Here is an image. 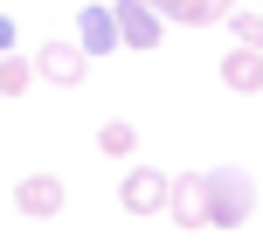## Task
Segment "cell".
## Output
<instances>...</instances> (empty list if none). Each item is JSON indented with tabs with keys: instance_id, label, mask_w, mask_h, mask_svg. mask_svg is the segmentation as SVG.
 Returning a JSON list of instances; mask_svg holds the SVG:
<instances>
[{
	"instance_id": "cell-13",
	"label": "cell",
	"mask_w": 263,
	"mask_h": 249,
	"mask_svg": "<svg viewBox=\"0 0 263 249\" xmlns=\"http://www.w3.org/2000/svg\"><path fill=\"white\" fill-rule=\"evenodd\" d=\"M0 55H14V21L0 14Z\"/></svg>"
},
{
	"instance_id": "cell-1",
	"label": "cell",
	"mask_w": 263,
	"mask_h": 249,
	"mask_svg": "<svg viewBox=\"0 0 263 249\" xmlns=\"http://www.w3.org/2000/svg\"><path fill=\"white\" fill-rule=\"evenodd\" d=\"M118 208L139 215V222L166 215V208H173V173H159V166H125V180H118Z\"/></svg>"
},
{
	"instance_id": "cell-6",
	"label": "cell",
	"mask_w": 263,
	"mask_h": 249,
	"mask_svg": "<svg viewBox=\"0 0 263 249\" xmlns=\"http://www.w3.org/2000/svg\"><path fill=\"white\" fill-rule=\"evenodd\" d=\"M14 208H21L28 222H55V215H63V180H55V173H28V180H14Z\"/></svg>"
},
{
	"instance_id": "cell-5",
	"label": "cell",
	"mask_w": 263,
	"mask_h": 249,
	"mask_svg": "<svg viewBox=\"0 0 263 249\" xmlns=\"http://www.w3.org/2000/svg\"><path fill=\"white\" fill-rule=\"evenodd\" d=\"M77 42L90 55H111V49H125V28H118V0H90V7L77 14Z\"/></svg>"
},
{
	"instance_id": "cell-2",
	"label": "cell",
	"mask_w": 263,
	"mask_h": 249,
	"mask_svg": "<svg viewBox=\"0 0 263 249\" xmlns=\"http://www.w3.org/2000/svg\"><path fill=\"white\" fill-rule=\"evenodd\" d=\"M208 187H215V228H242L256 208V180L242 166H208Z\"/></svg>"
},
{
	"instance_id": "cell-7",
	"label": "cell",
	"mask_w": 263,
	"mask_h": 249,
	"mask_svg": "<svg viewBox=\"0 0 263 249\" xmlns=\"http://www.w3.org/2000/svg\"><path fill=\"white\" fill-rule=\"evenodd\" d=\"M118 28H125V49H159V35H166V14L153 7V0H118Z\"/></svg>"
},
{
	"instance_id": "cell-11",
	"label": "cell",
	"mask_w": 263,
	"mask_h": 249,
	"mask_svg": "<svg viewBox=\"0 0 263 249\" xmlns=\"http://www.w3.org/2000/svg\"><path fill=\"white\" fill-rule=\"evenodd\" d=\"M35 76H42V69H35V55H0V97H21Z\"/></svg>"
},
{
	"instance_id": "cell-12",
	"label": "cell",
	"mask_w": 263,
	"mask_h": 249,
	"mask_svg": "<svg viewBox=\"0 0 263 249\" xmlns=\"http://www.w3.org/2000/svg\"><path fill=\"white\" fill-rule=\"evenodd\" d=\"M229 35H236V49H263V7H236Z\"/></svg>"
},
{
	"instance_id": "cell-10",
	"label": "cell",
	"mask_w": 263,
	"mask_h": 249,
	"mask_svg": "<svg viewBox=\"0 0 263 249\" xmlns=\"http://www.w3.org/2000/svg\"><path fill=\"white\" fill-rule=\"evenodd\" d=\"M97 152H104V159H132V152H139V125H132V118H104V125H97Z\"/></svg>"
},
{
	"instance_id": "cell-8",
	"label": "cell",
	"mask_w": 263,
	"mask_h": 249,
	"mask_svg": "<svg viewBox=\"0 0 263 249\" xmlns=\"http://www.w3.org/2000/svg\"><path fill=\"white\" fill-rule=\"evenodd\" d=\"M222 83H229L236 97H256V90H263V49H229V55H222Z\"/></svg>"
},
{
	"instance_id": "cell-9",
	"label": "cell",
	"mask_w": 263,
	"mask_h": 249,
	"mask_svg": "<svg viewBox=\"0 0 263 249\" xmlns=\"http://www.w3.org/2000/svg\"><path fill=\"white\" fill-rule=\"evenodd\" d=\"M166 21H187V28H215V21H229L236 14V0H153Z\"/></svg>"
},
{
	"instance_id": "cell-4",
	"label": "cell",
	"mask_w": 263,
	"mask_h": 249,
	"mask_svg": "<svg viewBox=\"0 0 263 249\" xmlns=\"http://www.w3.org/2000/svg\"><path fill=\"white\" fill-rule=\"evenodd\" d=\"M35 69H42V83H55V90H77L83 69H90V49H83L77 35H55V42H42Z\"/></svg>"
},
{
	"instance_id": "cell-3",
	"label": "cell",
	"mask_w": 263,
	"mask_h": 249,
	"mask_svg": "<svg viewBox=\"0 0 263 249\" xmlns=\"http://www.w3.org/2000/svg\"><path fill=\"white\" fill-rule=\"evenodd\" d=\"M173 222L180 228H215V187H208V166L194 173H173Z\"/></svg>"
}]
</instances>
